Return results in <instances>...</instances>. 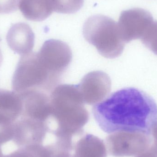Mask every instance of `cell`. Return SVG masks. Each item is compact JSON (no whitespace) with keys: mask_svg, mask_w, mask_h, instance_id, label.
<instances>
[{"mask_svg":"<svg viewBox=\"0 0 157 157\" xmlns=\"http://www.w3.org/2000/svg\"><path fill=\"white\" fill-rule=\"evenodd\" d=\"M22 109V98L18 93L0 90V112L16 121L21 115Z\"/></svg>","mask_w":157,"mask_h":157,"instance_id":"13","label":"cell"},{"mask_svg":"<svg viewBox=\"0 0 157 157\" xmlns=\"http://www.w3.org/2000/svg\"><path fill=\"white\" fill-rule=\"evenodd\" d=\"M111 80L101 71L90 72L86 75L78 85L85 104L94 105L108 97L111 90Z\"/></svg>","mask_w":157,"mask_h":157,"instance_id":"8","label":"cell"},{"mask_svg":"<svg viewBox=\"0 0 157 157\" xmlns=\"http://www.w3.org/2000/svg\"><path fill=\"white\" fill-rule=\"evenodd\" d=\"M18 8L25 18L36 22L45 20L53 12L49 0H20Z\"/></svg>","mask_w":157,"mask_h":157,"instance_id":"12","label":"cell"},{"mask_svg":"<svg viewBox=\"0 0 157 157\" xmlns=\"http://www.w3.org/2000/svg\"><path fill=\"white\" fill-rule=\"evenodd\" d=\"M49 132L46 123L20 116L14 124V143L20 147L43 145Z\"/></svg>","mask_w":157,"mask_h":157,"instance_id":"7","label":"cell"},{"mask_svg":"<svg viewBox=\"0 0 157 157\" xmlns=\"http://www.w3.org/2000/svg\"><path fill=\"white\" fill-rule=\"evenodd\" d=\"M50 115L47 124L55 141L72 151V137L83 132L89 120L78 85L62 84L51 92Z\"/></svg>","mask_w":157,"mask_h":157,"instance_id":"2","label":"cell"},{"mask_svg":"<svg viewBox=\"0 0 157 157\" xmlns=\"http://www.w3.org/2000/svg\"><path fill=\"white\" fill-rule=\"evenodd\" d=\"M142 43L157 55V21H154L141 39Z\"/></svg>","mask_w":157,"mask_h":157,"instance_id":"16","label":"cell"},{"mask_svg":"<svg viewBox=\"0 0 157 157\" xmlns=\"http://www.w3.org/2000/svg\"><path fill=\"white\" fill-rule=\"evenodd\" d=\"M15 122L0 112V146L13 139Z\"/></svg>","mask_w":157,"mask_h":157,"instance_id":"15","label":"cell"},{"mask_svg":"<svg viewBox=\"0 0 157 157\" xmlns=\"http://www.w3.org/2000/svg\"><path fill=\"white\" fill-rule=\"evenodd\" d=\"M18 94L23 102L20 116L47 124L50 111L48 93L37 90H29Z\"/></svg>","mask_w":157,"mask_h":157,"instance_id":"9","label":"cell"},{"mask_svg":"<svg viewBox=\"0 0 157 157\" xmlns=\"http://www.w3.org/2000/svg\"><path fill=\"white\" fill-rule=\"evenodd\" d=\"M3 155H2V149H1V147H0V157H3Z\"/></svg>","mask_w":157,"mask_h":157,"instance_id":"22","label":"cell"},{"mask_svg":"<svg viewBox=\"0 0 157 157\" xmlns=\"http://www.w3.org/2000/svg\"><path fill=\"white\" fill-rule=\"evenodd\" d=\"M20 0H0V13H10L18 9Z\"/></svg>","mask_w":157,"mask_h":157,"instance_id":"18","label":"cell"},{"mask_svg":"<svg viewBox=\"0 0 157 157\" xmlns=\"http://www.w3.org/2000/svg\"><path fill=\"white\" fill-rule=\"evenodd\" d=\"M153 22L148 11L135 8L123 11L117 24L121 37L126 43L141 39Z\"/></svg>","mask_w":157,"mask_h":157,"instance_id":"6","label":"cell"},{"mask_svg":"<svg viewBox=\"0 0 157 157\" xmlns=\"http://www.w3.org/2000/svg\"><path fill=\"white\" fill-rule=\"evenodd\" d=\"M39 145H32L20 147L19 149L3 157H39Z\"/></svg>","mask_w":157,"mask_h":157,"instance_id":"17","label":"cell"},{"mask_svg":"<svg viewBox=\"0 0 157 157\" xmlns=\"http://www.w3.org/2000/svg\"><path fill=\"white\" fill-rule=\"evenodd\" d=\"M95 104L92 113L100 128L111 134L136 131L152 135L157 124V105L143 90L126 87L117 90Z\"/></svg>","mask_w":157,"mask_h":157,"instance_id":"1","label":"cell"},{"mask_svg":"<svg viewBox=\"0 0 157 157\" xmlns=\"http://www.w3.org/2000/svg\"><path fill=\"white\" fill-rule=\"evenodd\" d=\"M61 78L52 72L37 52L21 56L12 80L15 92L37 90L49 93L58 86Z\"/></svg>","mask_w":157,"mask_h":157,"instance_id":"3","label":"cell"},{"mask_svg":"<svg viewBox=\"0 0 157 157\" xmlns=\"http://www.w3.org/2000/svg\"><path fill=\"white\" fill-rule=\"evenodd\" d=\"M152 136L154 138V144L157 146V124L152 131Z\"/></svg>","mask_w":157,"mask_h":157,"instance_id":"21","label":"cell"},{"mask_svg":"<svg viewBox=\"0 0 157 157\" xmlns=\"http://www.w3.org/2000/svg\"><path fill=\"white\" fill-rule=\"evenodd\" d=\"M83 34L86 40L104 58L115 59L123 52L125 43L118 24L109 17L98 14L89 17L83 26Z\"/></svg>","mask_w":157,"mask_h":157,"instance_id":"4","label":"cell"},{"mask_svg":"<svg viewBox=\"0 0 157 157\" xmlns=\"http://www.w3.org/2000/svg\"><path fill=\"white\" fill-rule=\"evenodd\" d=\"M70 152L66 149L58 148L55 149L51 157H72Z\"/></svg>","mask_w":157,"mask_h":157,"instance_id":"20","label":"cell"},{"mask_svg":"<svg viewBox=\"0 0 157 157\" xmlns=\"http://www.w3.org/2000/svg\"><path fill=\"white\" fill-rule=\"evenodd\" d=\"M136 157H157V146L153 144Z\"/></svg>","mask_w":157,"mask_h":157,"instance_id":"19","label":"cell"},{"mask_svg":"<svg viewBox=\"0 0 157 157\" xmlns=\"http://www.w3.org/2000/svg\"><path fill=\"white\" fill-rule=\"evenodd\" d=\"M152 135L136 131H121L109 134L106 138L107 149L115 157L135 156L151 145Z\"/></svg>","mask_w":157,"mask_h":157,"instance_id":"5","label":"cell"},{"mask_svg":"<svg viewBox=\"0 0 157 157\" xmlns=\"http://www.w3.org/2000/svg\"><path fill=\"white\" fill-rule=\"evenodd\" d=\"M35 39V34L29 25L22 22L12 25L6 35L10 48L21 56L32 52Z\"/></svg>","mask_w":157,"mask_h":157,"instance_id":"10","label":"cell"},{"mask_svg":"<svg viewBox=\"0 0 157 157\" xmlns=\"http://www.w3.org/2000/svg\"><path fill=\"white\" fill-rule=\"evenodd\" d=\"M53 12L64 14H72L82 7L84 0H49Z\"/></svg>","mask_w":157,"mask_h":157,"instance_id":"14","label":"cell"},{"mask_svg":"<svg viewBox=\"0 0 157 157\" xmlns=\"http://www.w3.org/2000/svg\"><path fill=\"white\" fill-rule=\"evenodd\" d=\"M72 157H107V149L103 140L98 136L87 134L74 146Z\"/></svg>","mask_w":157,"mask_h":157,"instance_id":"11","label":"cell"}]
</instances>
